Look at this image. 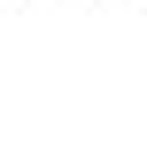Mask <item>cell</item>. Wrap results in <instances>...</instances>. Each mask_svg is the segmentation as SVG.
Listing matches in <instances>:
<instances>
[]
</instances>
